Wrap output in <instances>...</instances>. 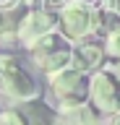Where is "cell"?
<instances>
[{"label":"cell","instance_id":"6da1fadb","mask_svg":"<svg viewBox=\"0 0 120 125\" xmlns=\"http://www.w3.org/2000/svg\"><path fill=\"white\" fill-rule=\"evenodd\" d=\"M57 21H60L63 37H68L71 42L89 39L104 29V16L99 10V5L89 3V0H71L65 8H60Z\"/></svg>","mask_w":120,"mask_h":125},{"label":"cell","instance_id":"7a4b0ae2","mask_svg":"<svg viewBox=\"0 0 120 125\" xmlns=\"http://www.w3.org/2000/svg\"><path fill=\"white\" fill-rule=\"evenodd\" d=\"M0 91L18 104L39 99V83L13 55H0Z\"/></svg>","mask_w":120,"mask_h":125},{"label":"cell","instance_id":"3957f363","mask_svg":"<svg viewBox=\"0 0 120 125\" xmlns=\"http://www.w3.org/2000/svg\"><path fill=\"white\" fill-rule=\"evenodd\" d=\"M32 55V62L37 68H42L44 73H52V70H60L65 65H71V57H73V44L71 39L63 37V34H47V37H42L37 44L29 50Z\"/></svg>","mask_w":120,"mask_h":125},{"label":"cell","instance_id":"277c9868","mask_svg":"<svg viewBox=\"0 0 120 125\" xmlns=\"http://www.w3.org/2000/svg\"><path fill=\"white\" fill-rule=\"evenodd\" d=\"M89 73L73 68V65H65L60 70H52L47 73V83L50 91L55 94L57 104H65V102H89Z\"/></svg>","mask_w":120,"mask_h":125},{"label":"cell","instance_id":"5b68a950","mask_svg":"<svg viewBox=\"0 0 120 125\" xmlns=\"http://www.w3.org/2000/svg\"><path fill=\"white\" fill-rule=\"evenodd\" d=\"M89 102L99 112L115 115L120 112V76H115L110 68H99L89 78Z\"/></svg>","mask_w":120,"mask_h":125},{"label":"cell","instance_id":"8992f818","mask_svg":"<svg viewBox=\"0 0 120 125\" xmlns=\"http://www.w3.org/2000/svg\"><path fill=\"white\" fill-rule=\"evenodd\" d=\"M57 26H60V21H57L50 10H26L21 23H18V42H21L26 50H32L42 37L52 34Z\"/></svg>","mask_w":120,"mask_h":125},{"label":"cell","instance_id":"52a82bcc","mask_svg":"<svg viewBox=\"0 0 120 125\" xmlns=\"http://www.w3.org/2000/svg\"><path fill=\"white\" fill-rule=\"evenodd\" d=\"M104 60H107V52H104V44H102V42L81 39L78 44L73 47L71 65H73V68H78V70H84V73H97L99 68H104Z\"/></svg>","mask_w":120,"mask_h":125},{"label":"cell","instance_id":"ba28073f","mask_svg":"<svg viewBox=\"0 0 120 125\" xmlns=\"http://www.w3.org/2000/svg\"><path fill=\"white\" fill-rule=\"evenodd\" d=\"M99 109L91 102L57 104V125H99Z\"/></svg>","mask_w":120,"mask_h":125},{"label":"cell","instance_id":"9c48e42d","mask_svg":"<svg viewBox=\"0 0 120 125\" xmlns=\"http://www.w3.org/2000/svg\"><path fill=\"white\" fill-rule=\"evenodd\" d=\"M16 109L21 112L26 125H57V109H52L42 99L21 102V107H16Z\"/></svg>","mask_w":120,"mask_h":125},{"label":"cell","instance_id":"30bf717a","mask_svg":"<svg viewBox=\"0 0 120 125\" xmlns=\"http://www.w3.org/2000/svg\"><path fill=\"white\" fill-rule=\"evenodd\" d=\"M24 13L26 10H21L18 5L0 8V42H3V44L18 42V23H21Z\"/></svg>","mask_w":120,"mask_h":125},{"label":"cell","instance_id":"8fae6325","mask_svg":"<svg viewBox=\"0 0 120 125\" xmlns=\"http://www.w3.org/2000/svg\"><path fill=\"white\" fill-rule=\"evenodd\" d=\"M104 52H107V57H112V60H120V21H115L107 29V34H104Z\"/></svg>","mask_w":120,"mask_h":125},{"label":"cell","instance_id":"7c38bea8","mask_svg":"<svg viewBox=\"0 0 120 125\" xmlns=\"http://www.w3.org/2000/svg\"><path fill=\"white\" fill-rule=\"evenodd\" d=\"M0 125H26L18 109H0Z\"/></svg>","mask_w":120,"mask_h":125},{"label":"cell","instance_id":"4fadbf2b","mask_svg":"<svg viewBox=\"0 0 120 125\" xmlns=\"http://www.w3.org/2000/svg\"><path fill=\"white\" fill-rule=\"evenodd\" d=\"M71 3V0H44V5L47 8H55V10H60V8H65Z\"/></svg>","mask_w":120,"mask_h":125},{"label":"cell","instance_id":"5bb4252c","mask_svg":"<svg viewBox=\"0 0 120 125\" xmlns=\"http://www.w3.org/2000/svg\"><path fill=\"white\" fill-rule=\"evenodd\" d=\"M21 0H0V8H13V5H18Z\"/></svg>","mask_w":120,"mask_h":125},{"label":"cell","instance_id":"9a60e30c","mask_svg":"<svg viewBox=\"0 0 120 125\" xmlns=\"http://www.w3.org/2000/svg\"><path fill=\"white\" fill-rule=\"evenodd\" d=\"M107 68H110L115 76H120V60H118V62H112V65H107Z\"/></svg>","mask_w":120,"mask_h":125},{"label":"cell","instance_id":"2e32d148","mask_svg":"<svg viewBox=\"0 0 120 125\" xmlns=\"http://www.w3.org/2000/svg\"><path fill=\"white\" fill-rule=\"evenodd\" d=\"M110 125H120V112H115V115H112V120H110Z\"/></svg>","mask_w":120,"mask_h":125},{"label":"cell","instance_id":"e0dca14e","mask_svg":"<svg viewBox=\"0 0 120 125\" xmlns=\"http://www.w3.org/2000/svg\"><path fill=\"white\" fill-rule=\"evenodd\" d=\"M89 3H94V5H99V8H102V5H110V0H89Z\"/></svg>","mask_w":120,"mask_h":125},{"label":"cell","instance_id":"ac0fdd59","mask_svg":"<svg viewBox=\"0 0 120 125\" xmlns=\"http://www.w3.org/2000/svg\"><path fill=\"white\" fill-rule=\"evenodd\" d=\"M110 8L112 10H120V0H110Z\"/></svg>","mask_w":120,"mask_h":125},{"label":"cell","instance_id":"d6986e66","mask_svg":"<svg viewBox=\"0 0 120 125\" xmlns=\"http://www.w3.org/2000/svg\"><path fill=\"white\" fill-rule=\"evenodd\" d=\"M21 3H24V5H34V3H37V0H21Z\"/></svg>","mask_w":120,"mask_h":125}]
</instances>
